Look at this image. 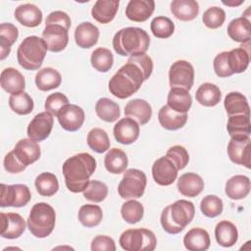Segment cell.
Returning <instances> with one entry per match:
<instances>
[{"mask_svg":"<svg viewBox=\"0 0 251 251\" xmlns=\"http://www.w3.org/2000/svg\"><path fill=\"white\" fill-rule=\"evenodd\" d=\"M55 224L56 214L52 206L45 202H39L32 206L26 222L32 235L37 238L47 237L52 233Z\"/></svg>","mask_w":251,"mask_h":251,"instance_id":"8992f818","label":"cell"},{"mask_svg":"<svg viewBox=\"0 0 251 251\" xmlns=\"http://www.w3.org/2000/svg\"><path fill=\"white\" fill-rule=\"evenodd\" d=\"M99 38V29L89 22L79 24L75 30V40L78 47L87 49L94 46Z\"/></svg>","mask_w":251,"mask_h":251,"instance_id":"7402d4cb","label":"cell"},{"mask_svg":"<svg viewBox=\"0 0 251 251\" xmlns=\"http://www.w3.org/2000/svg\"><path fill=\"white\" fill-rule=\"evenodd\" d=\"M91 66L100 73H107L111 70L114 63V57L112 52L103 47L95 49L90 58Z\"/></svg>","mask_w":251,"mask_h":251,"instance_id":"ee69618b","label":"cell"},{"mask_svg":"<svg viewBox=\"0 0 251 251\" xmlns=\"http://www.w3.org/2000/svg\"><path fill=\"white\" fill-rule=\"evenodd\" d=\"M15 19L27 27L38 26L42 22V12L34 4L25 3L18 6L14 12Z\"/></svg>","mask_w":251,"mask_h":251,"instance_id":"ffe728a7","label":"cell"},{"mask_svg":"<svg viewBox=\"0 0 251 251\" xmlns=\"http://www.w3.org/2000/svg\"><path fill=\"white\" fill-rule=\"evenodd\" d=\"M147 184L146 175L137 169L126 171L118 186V193L124 199L140 198L145 191Z\"/></svg>","mask_w":251,"mask_h":251,"instance_id":"ba28073f","label":"cell"},{"mask_svg":"<svg viewBox=\"0 0 251 251\" xmlns=\"http://www.w3.org/2000/svg\"><path fill=\"white\" fill-rule=\"evenodd\" d=\"M42 39L51 52L64 50L69 42V29L59 25H45L42 31Z\"/></svg>","mask_w":251,"mask_h":251,"instance_id":"4fadbf2b","label":"cell"},{"mask_svg":"<svg viewBox=\"0 0 251 251\" xmlns=\"http://www.w3.org/2000/svg\"><path fill=\"white\" fill-rule=\"evenodd\" d=\"M57 118L65 130L76 131L83 125L85 115L79 106L69 103L59 111Z\"/></svg>","mask_w":251,"mask_h":251,"instance_id":"5bb4252c","label":"cell"},{"mask_svg":"<svg viewBox=\"0 0 251 251\" xmlns=\"http://www.w3.org/2000/svg\"><path fill=\"white\" fill-rule=\"evenodd\" d=\"M96 115L107 123L116 122L121 115L120 106L109 98H100L95 104Z\"/></svg>","mask_w":251,"mask_h":251,"instance_id":"f35d334b","label":"cell"},{"mask_svg":"<svg viewBox=\"0 0 251 251\" xmlns=\"http://www.w3.org/2000/svg\"><path fill=\"white\" fill-rule=\"evenodd\" d=\"M227 34L235 42H249L251 37L250 21L245 17L233 19L227 25Z\"/></svg>","mask_w":251,"mask_h":251,"instance_id":"4dcf8cb0","label":"cell"},{"mask_svg":"<svg viewBox=\"0 0 251 251\" xmlns=\"http://www.w3.org/2000/svg\"><path fill=\"white\" fill-rule=\"evenodd\" d=\"M177 189L183 196L195 197L204 189L202 177L195 173H185L177 180Z\"/></svg>","mask_w":251,"mask_h":251,"instance_id":"603a6c76","label":"cell"},{"mask_svg":"<svg viewBox=\"0 0 251 251\" xmlns=\"http://www.w3.org/2000/svg\"><path fill=\"white\" fill-rule=\"evenodd\" d=\"M226 129L230 137H248L251 132L250 115L229 116Z\"/></svg>","mask_w":251,"mask_h":251,"instance_id":"d590c367","label":"cell"},{"mask_svg":"<svg viewBox=\"0 0 251 251\" xmlns=\"http://www.w3.org/2000/svg\"><path fill=\"white\" fill-rule=\"evenodd\" d=\"M213 66L216 75L220 77H227L233 75L229 69L227 61V51L219 53L214 59Z\"/></svg>","mask_w":251,"mask_h":251,"instance_id":"db71d44e","label":"cell"},{"mask_svg":"<svg viewBox=\"0 0 251 251\" xmlns=\"http://www.w3.org/2000/svg\"><path fill=\"white\" fill-rule=\"evenodd\" d=\"M166 156L176 165V169L182 170L186 167L189 161V155L186 149L180 145L172 146L168 151Z\"/></svg>","mask_w":251,"mask_h":251,"instance_id":"816d5d0a","label":"cell"},{"mask_svg":"<svg viewBox=\"0 0 251 251\" xmlns=\"http://www.w3.org/2000/svg\"><path fill=\"white\" fill-rule=\"evenodd\" d=\"M222 93L220 88L213 83L205 82L201 84L195 93V98L199 104L205 107H214L221 101Z\"/></svg>","mask_w":251,"mask_h":251,"instance_id":"8d00e7d4","label":"cell"},{"mask_svg":"<svg viewBox=\"0 0 251 251\" xmlns=\"http://www.w3.org/2000/svg\"><path fill=\"white\" fill-rule=\"evenodd\" d=\"M53 116L45 111L37 114L27 126V136L34 141H43L46 139L53 128Z\"/></svg>","mask_w":251,"mask_h":251,"instance_id":"7c38bea8","label":"cell"},{"mask_svg":"<svg viewBox=\"0 0 251 251\" xmlns=\"http://www.w3.org/2000/svg\"><path fill=\"white\" fill-rule=\"evenodd\" d=\"M251 188L250 179L246 176L236 175L231 176L226 182V194L228 198L232 200H239L245 198Z\"/></svg>","mask_w":251,"mask_h":251,"instance_id":"d4e9b609","label":"cell"},{"mask_svg":"<svg viewBox=\"0 0 251 251\" xmlns=\"http://www.w3.org/2000/svg\"><path fill=\"white\" fill-rule=\"evenodd\" d=\"M150 44L148 33L135 26L120 29L113 38V48L121 56H137L144 54Z\"/></svg>","mask_w":251,"mask_h":251,"instance_id":"3957f363","label":"cell"},{"mask_svg":"<svg viewBox=\"0 0 251 251\" xmlns=\"http://www.w3.org/2000/svg\"><path fill=\"white\" fill-rule=\"evenodd\" d=\"M9 106L13 112L18 115H28L32 112L34 104L32 98L25 91L11 94Z\"/></svg>","mask_w":251,"mask_h":251,"instance_id":"7bdbcfd3","label":"cell"},{"mask_svg":"<svg viewBox=\"0 0 251 251\" xmlns=\"http://www.w3.org/2000/svg\"><path fill=\"white\" fill-rule=\"evenodd\" d=\"M62 82L61 74L53 68H43L35 75V84L41 91H48L60 86Z\"/></svg>","mask_w":251,"mask_h":251,"instance_id":"e575fe53","label":"cell"},{"mask_svg":"<svg viewBox=\"0 0 251 251\" xmlns=\"http://www.w3.org/2000/svg\"><path fill=\"white\" fill-rule=\"evenodd\" d=\"M227 154L230 161L237 165L251 168V139L250 137H231L227 144Z\"/></svg>","mask_w":251,"mask_h":251,"instance_id":"8fae6325","label":"cell"},{"mask_svg":"<svg viewBox=\"0 0 251 251\" xmlns=\"http://www.w3.org/2000/svg\"><path fill=\"white\" fill-rule=\"evenodd\" d=\"M127 164V156L120 148L110 149L104 158V165L106 170L114 175H119L126 172Z\"/></svg>","mask_w":251,"mask_h":251,"instance_id":"836d02e7","label":"cell"},{"mask_svg":"<svg viewBox=\"0 0 251 251\" xmlns=\"http://www.w3.org/2000/svg\"><path fill=\"white\" fill-rule=\"evenodd\" d=\"M243 3V1L242 0H240V1H238V2H234V1H227V2H225V1H223V4H225V5H226V6H229V7H235V6H239L240 4H242Z\"/></svg>","mask_w":251,"mask_h":251,"instance_id":"680465c9","label":"cell"},{"mask_svg":"<svg viewBox=\"0 0 251 251\" xmlns=\"http://www.w3.org/2000/svg\"><path fill=\"white\" fill-rule=\"evenodd\" d=\"M169 82L171 88L181 87L189 91L194 82L193 66L185 60L173 63L169 71Z\"/></svg>","mask_w":251,"mask_h":251,"instance_id":"9c48e42d","label":"cell"},{"mask_svg":"<svg viewBox=\"0 0 251 251\" xmlns=\"http://www.w3.org/2000/svg\"><path fill=\"white\" fill-rule=\"evenodd\" d=\"M87 144L94 152L104 153L110 148V139L104 129L94 127L87 134Z\"/></svg>","mask_w":251,"mask_h":251,"instance_id":"f6af8a7d","label":"cell"},{"mask_svg":"<svg viewBox=\"0 0 251 251\" xmlns=\"http://www.w3.org/2000/svg\"><path fill=\"white\" fill-rule=\"evenodd\" d=\"M119 243L126 251H153L156 248L157 239L150 229L131 228L121 234Z\"/></svg>","mask_w":251,"mask_h":251,"instance_id":"52a82bcc","label":"cell"},{"mask_svg":"<svg viewBox=\"0 0 251 251\" xmlns=\"http://www.w3.org/2000/svg\"><path fill=\"white\" fill-rule=\"evenodd\" d=\"M19 36L18 28L11 23L0 25V60H4L11 51V46L17 41Z\"/></svg>","mask_w":251,"mask_h":251,"instance_id":"74e56055","label":"cell"},{"mask_svg":"<svg viewBox=\"0 0 251 251\" xmlns=\"http://www.w3.org/2000/svg\"><path fill=\"white\" fill-rule=\"evenodd\" d=\"M25 222L18 213H1V236L7 239L20 237L25 230Z\"/></svg>","mask_w":251,"mask_h":251,"instance_id":"2e32d148","label":"cell"},{"mask_svg":"<svg viewBox=\"0 0 251 251\" xmlns=\"http://www.w3.org/2000/svg\"><path fill=\"white\" fill-rule=\"evenodd\" d=\"M69 104V99L67 96L61 92H55L50 94L45 100V110L49 112L52 116L58 115L59 111L65 106Z\"/></svg>","mask_w":251,"mask_h":251,"instance_id":"f5cc1de1","label":"cell"},{"mask_svg":"<svg viewBox=\"0 0 251 251\" xmlns=\"http://www.w3.org/2000/svg\"><path fill=\"white\" fill-rule=\"evenodd\" d=\"M121 215L126 223L133 225L143 218L144 208L140 202L133 199L128 200L122 205Z\"/></svg>","mask_w":251,"mask_h":251,"instance_id":"bcb514c9","label":"cell"},{"mask_svg":"<svg viewBox=\"0 0 251 251\" xmlns=\"http://www.w3.org/2000/svg\"><path fill=\"white\" fill-rule=\"evenodd\" d=\"M1 87L10 94H15L24 91L25 80L24 75L14 68H6L0 75Z\"/></svg>","mask_w":251,"mask_h":251,"instance_id":"cb8c5ba5","label":"cell"},{"mask_svg":"<svg viewBox=\"0 0 251 251\" xmlns=\"http://www.w3.org/2000/svg\"><path fill=\"white\" fill-rule=\"evenodd\" d=\"M150 28L155 37L168 38L175 31V24L170 18L159 16L152 20Z\"/></svg>","mask_w":251,"mask_h":251,"instance_id":"7dc6e473","label":"cell"},{"mask_svg":"<svg viewBox=\"0 0 251 251\" xmlns=\"http://www.w3.org/2000/svg\"><path fill=\"white\" fill-rule=\"evenodd\" d=\"M195 215L192 202L180 199L167 206L161 214V225L163 229L170 234L179 233L191 223Z\"/></svg>","mask_w":251,"mask_h":251,"instance_id":"277c9868","label":"cell"},{"mask_svg":"<svg viewBox=\"0 0 251 251\" xmlns=\"http://www.w3.org/2000/svg\"><path fill=\"white\" fill-rule=\"evenodd\" d=\"M4 168L5 170L8 172V173H11V174H18V173H21L23 171L25 170V166L23 165L19 160L18 158L16 157V155L14 154L13 150L11 152H9L5 158H4Z\"/></svg>","mask_w":251,"mask_h":251,"instance_id":"6f0895ef","label":"cell"},{"mask_svg":"<svg viewBox=\"0 0 251 251\" xmlns=\"http://www.w3.org/2000/svg\"><path fill=\"white\" fill-rule=\"evenodd\" d=\"M200 209L204 216L208 218H215L223 212V200L216 195H207L201 200Z\"/></svg>","mask_w":251,"mask_h":251,"instance_id":"681fc988","label":"cell"},{"mask_svg":"<svg viewBox=\"0 0 251 251\" xmlns=\"http://www.w3.org/2000/svg\"><path fill=\"white\" fill-rule=\"evenodd\" d=\"M36 191L41 196H53L59 189V182L57 176L49 172L38 175L34 181Z\"/></svg>","mask_w":251,"mask_h":251,"instance_id":"60d3db41","label":"cell"},{"mask_svg":"<svg viewBox=\"0 0 251 251\" xmlns=\"http://www.w3.org/2000/svg\"><path fill=\"white\" fill-rule=\"evenodd\" d=\"M47 50V45L42 38L36 35L27 36L18 47V63L25 70H38L43 63Z\"/></svg>","mask_w":251,"mask_h":251,"instance_id":"5b68a950","label":"cell"},{"mask_svg":"<svg viewBox=\"0 0 251 251\" xmlns=\"http://www.w3.org/2000/svg\"><path fill=\"white\" fill-rule=\"evenodd\" d=\"M139 126L136 121L131 118L121 119L114 126V136L115 139L122 144L127 145L131 144L139 136Z\"/></svg>","mask_w":251,"mask_h":251,"instance_id":"e0dca14e","label":"cell"},{"mask_svg":"<svg viewBox=\"0 0 251 251\" xmlns=\"http://www.w3.org/2000/svg\"><path fill=\"white\" fill-rule=\"evenodd\" d=\"M13 152L18 160L25 167L36 162L41 155L38 143L30 138H23L19 140L13 149Z\"/></svg>","mask_w":251,"mask_h":251,"instance_id":"ac0fdd59","label":"cell"},{"mask_svg":"<svg viewBox=\"0 0 251 251\" xmlns=\"http://www.w3.org/2000/svg\"><path fill=\"white\" fill-rule=\"evenodd\" d=\"M215 237L219 245L231 247L238 239V231L231 222L222 221L218 223L215 227Z\"/></svg>","mask_w":251,"mask_h":251,"instance_id":"1f68e13d","label":"cell"},{"mask_svg":"<svg viewBox=\"0 0 251 251\" xmlns=\"http://www.w3.org/2000/svg\"><path fill=\"white\" fill-rule=\"evenodd\" d=\"M91 250H107V251H115L116 245L113 238L107 235H97L93 238L91 242Z\"/></svg>","mask_w":251,"mask_h":251,"instance_id":"11a10c76","label":"cell"},{"mask_svg":"<svg viewBox=\"0 0 251 251\" xmlns=\"http://www.w3.org/2000/svg\"><path fill=\"white\" fill-rule=\"evenodd\" d=\"M227 61L232 74L243 73L249 65L250 53L243 47L234 48L227 52Z\"/></svg>","mask_w":251,"mask_h":251,"instance_id":"ab89813d","label":"cell"},{"mask_svg":"<svg viewBox=\"0 0 251 251\" xmlns=\"http://www.w3.org/2000/svg\"><path fill=\"white\" fill-rule=\"evenodd\" d=\"M224 105L226 114L229 116L234 115H250V108L246 97L240 92H229L225 97Z\"/></svg>","mask_w":251,"mask_h":251,"instance_id":"d6a6232c","label":"cell"},{"mask_svg":"<svg viewBox=\"0 0 251 251\" xmlns=\"http://www.w3.org/2000/svg\"><path fill=\"white\" fill-rule=\"evenodd\" d=\"M210 243L208 231L200 227L191 228L183 237V244L189 251H206L210 247Z\"/></svg>","mask_w":251,"mask_h":251,"instance_id":"83f0119b","label":"cell"},{"mask_svg":"<svg viewBox=\"0 0 251 251\" xmlns=\"http://www.w3.org/2000/svg\"><path fill=\"white\" fill-rule=\"evenodd\" d=\"M226 20V13L225 11L220 7H210L208 8L202 17L203 24L212 29L218 28L223 25Z\"/></svg>","mask_w":251,"mask_h":251,"instance_id":"f907efd6","label":"cell"},{"mask_svg":"<svg viewBox=\"0 0 251 251\" xmlns=\"http://www.w3.org/2000/svg\"><path fill=\"white\" fill-rule=\"evenodd\" d=\"M154 10L153 0H130L126 7V16L130 21L142 23L152 16Z\"/></svg>","mask_w":251,"mask_h":251,"instance_id":"d6986e66","label":"cell"},{"mask_svg":"<svg viewBox=\"0 0 251 251\" xmlns=\"http://www.w3.org/2000/svg\"><path fill=\"white\" fill-rule=\"evenodd\" d=\"M78 221L86 227H93L98 226L103 218L102 209L98 205L85 204L79 208L77 214Z\"/></svg>","mask_w":251,"mask_h":251,"instance_id":"b9f144b4","label":"cell"},{"mask_svg":"<svg viewBox=\"0 0 251 251\" xmlns=\"http://www.w3.org/2000/svg\"><path fill=\"white\" fill-rule=\"evenodd\" d=\"M171 13L177 20L192 21L199 13V4L195 0H174L171 2Z\"/></svg>","mask_w":251,"mask_h":251,"instance_id":"f546056e","label":"cell"},{"mask_svg":"<svg viewBox=\"0 0 251 251\" xmlns=\"http://www.w3.org/2000/svg\"><path fill=\"white\" fill-rule=\"evenodd\" d=\"M95 169L96 161L89 153H78L67 159L62 167L67 188L74 193L82 192Z\"/></svg>","mask_w":251,"mask_h":251,"instance_id":"6da1fadb","label":"cell"},{"mask_svg":"<svg viewBox=\"0 0 251 251\" xmlns=\"http://www.w3.org/2000/svg\"><path fill=\"white\" fill-rule=\"evenodd\" d=\"M119 5V0H98L91 9L92 18L100 24H108L114 20Z\"/></svg>","mask_w":251,"mask_h":251,"instance_id":"484cf974","label":"cell"},{"mask_svg":"<svg viewBox=\"0 0 251 251\" xmlns=\"http://www.w3.org/2000/svg\"><path fill=\"white\" fill-rule=\"evenodd\" d=\"M148 79L143 70L133 61L127 59L109 81V91L115 97L126 99L140 88L143 81Z\"/></svg>","mask_w":251,"mask_h":251,"instance_id":"7a4b0ae2","label":"cell"},{"mask_svg":"<svg viewBox=\"0 0 251 251\" xmlns=\"http://www.w3.org/2000/svg\"><path fill=\"white\" fill-rule=\"evenodd\" d=\"M45 25H63L67 29H70L71 19L69 15L63 11H54L47 16L45 20Z\"/></svg>","mask_w":251,"mask_h":251,"instance_id":"9f6ffc18","label":"cell"},{"mask_svg":"<svg viewBox=\"0 0 251 251\" xmlns=\"http://www.w3.org/2000/svg\"><path fill=\"white\" fill-rule=\"evenodd\" d=\"M168 106L177 113H187L192 105L188 90L181 87H172L167 97Z\"/></svg>","mask_w":251,"mask_h":251,"instance_id":"f1b7e54d","label":"cell"},{"mask_svg":"<svg viewBox=\"0 0 251 251\" xmlns=\"http://www.w3.org/2000/svg\"><path fill=\"white\" fill-rule=\"evenodd\" d=\"M158 120L162 127L168 130H176L186 124L187 114L177 113L171 109L168 105L163 106L158 113Z\"/></svg>","mask_w":251,"mask_h":251,"instance_id":"4316f807","label":"cell"},{"mask_svg":"<svg viewBox=\"0 0 251 251\" xmlns=\"http://www.w3.org/2000/svg\"><path fill=\"white\" fill-rule=\"evenodd\" d=\"M1 207H23L25 206L31 194L29 188L25 184H4L1 183Z\"/></svg>","mask_w":251,"mask_h":251,"instance_id":"30bf717a","label":"cell"},{"mask_svg":"<svg viewBox=\"0 0 251 251\" xmlns=\"http://www.w3.org/2000/svg\"><path fill=\"white\" fill-rule=\"evenodd\" d=\"M125 115L127 118L134 119L139 125L144 126L152 117V108L147 101L137 98L127 102L125 107Z\"/></svg>","mask_w":251,"mask_h":251,"instance_id":"44dd1931","label":"cell"},{"mask_svg":"<svg viewBox=\"0 0 251 251\" xmlns=\"http://www.w3.org/2000/svg\"><path fill=\"white\" fill-rule=\"evenodd\" d=\"M178 170L176 165L167 157L163 156L157 159L152 166V176L156 183L162 186H168L176 179Z\"/></svg>","mask_w":251,"mask_h":251,"instance_id":"9a60e30c","label":"cell"},{"mask_svg":"<svg viewBox=\"0 0 251 251\" xmlns=\"http://www.w3.org/2000/svg\"><path fill=\"white\" fill-rule=\"evenodd\" d=\"M83 197L91 202H102L108 195L107 185L99 180H89L86 188L82 191Z\"/></svg>","mask_w":251,"mask_h":251,"instance_id":"c3c4849f","label":"cell"}]
</instances>
